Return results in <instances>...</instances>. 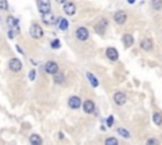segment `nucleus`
<instances>
[{
  "instance_id": "obj_1",
  "label": "nucleus",
  "mask_w": 162,
  "mask_h": 145,
  "mask_svg": "<svg viewBox=\"0 0 162 145\" xmlns=\"http://www.w3.org/2000/svg\"><path fill=\"white\" fill-rule=\"evenodd\" d=\"M29 33H31V36L33 38H36V39H38V38H41L42 36H43V30H42V28L38 24H33L31 27V29H29Z\"/></svg>"
},
{
  "instance_id": "obj_2",
  "label": "nucleus",
  "mask_w": 162,
  "mask_h": 145,
  "mask_svg": "<svg viewBox=\"0 0 162 145\" xmlns=\"http://www.w3.org/2000/svg\"><path fill=\"white\" fill-rule=\"evenodd\" d=\"M9 68L14 72H19L22 70V62L18 58H12L9 61Z\"/></svg>"
},
{
  "instance_id": "obj_3",
  "label": "nucleus",
  "mask_w": 162,
  "mask_h": 145,
  "mask_svg": "<svg viewBox=\"0 0 162 145\" xmlns=\"http://www.w3.org/2000/svg\"><path fill=\"white\" fill-rule=\"evenodd\" d=\"M38 9L42 14H47L49 13L51 10V4L49 2H47V0H41V2H38Z\"/></svg>"
},
{
  "instance_id": "obj_4",
  "label": "nucleus",
  "mask_w": 162,
  "mask_h": 145,
  "mask_svg": "<svg viewBox=\"0 0 162 145\" xmlns=\"http://www.w3.org/2000/svg\"><path fill=\"white\" fill-rule=\"evenodd\" d=\"M89 37V32L86 28L84 27H80L77 30H76V38H77L79 40H86Z\"/></svg>"
},
{
  "instance_id": "obj_5",
  "label": "nucleus",
  "mask_w": 162,
  "mask_h": 145,
  "mask_svg": "<svg viewBox=\"0 0 162 145\" xmlns=\"http://www.w3.org/2000/svg\"><path fill=\"white\" fill-rule=\"evenodd\" d=\"M46 72L49 73V74H56L58 72V66L57 63L52 62V61H49L46 63Z\"/></svg>"
},
{
  "instance_id": "obj_6",
  "label": "nucleus",
  "mask_w": 162,
  "mask_h": 145,
  "mask_svg": "<svg viewBox=\"0 0 162 145\" xmlns=\"http://www.w3.org/2000/svg\"><path fill=\"white\" fill-rule=\"evenodd\" d=\"M114 101H115V104L117 105H124L125 104V101H127V97L124 93L122 92H117L115 95H114Z\"/></svg>"
},
{
  "instance_id": "obj_7",
  "label": "nucleus",
  "mask_w": 162,
  "mask_h": 145,
  "mask_svg": "<svg viewBox=\"0 0 162 145\" xmlns=\"http://www.w3.org/2000/svg\"><path fill=\"white\" fill-rule=\"evenodd\" d=\"M114 20H115V23H118V24L125 23V20H127V14H125L124 12H118V13H115Z\"/></svg>"
},
{
  "instance_id": "obj_8",
  "label": "nucleus",
  "mask_w": 162,
  "mask_h": 145,
  "mask_svg": "<svg viewBox=\"0 0 162 145\" xmlns=\"http://www.w3.org/2000/svg\"><path fill=\"white\" fill-rule=\"evenodd\" d=\"M69 106L71 109H79L81 106V100L77 97V96H72L70 100H69Z\"/></svg>"
},
{
  "instance_id": "obj_9",
  "label": "nucleus",
  "mask_w": 162,
  "mask_h": 145,
  "mask_svg": "<svg viewBox=\"0 0 162 145\" xmlns=\"http://www.w3.org/2000/svg\"><path fill=\"white\" fill-rule=\"evenodd\" d=\"M94 109H95V105H94V102L91 100H86L84 102V111L86 114H91L94 111Z\"/></svg>"
},
{
  "instance_id": "obj_10",
  "label": "nucleus",
  "mask_w": 162,
  "mask_h": 145,
  "mask_svg": "<svg viewBox=\"0 0 162 145\" xmlns=\"http://www.w3.org/2000/svg\"><path fill=\"white\" fill-rule=\"evenodd\" d=\"M63 10L67 15H74L75 12H76V6L74 3H66L65 6H63Z\"/></svg>"
},
{
  "instance_id": "obj_11",
  "label": "nucleus",
  "mask_w": 162,
  "mask_h": 145,
  "mask_svg": "<svg viewBox=\"0 0 162 145\" xmlns=\"http://www.w3.org/2000/svg\"><path fill=\"white\" fill-rule=\"evenodd\" d=\"M106 57L110 61H117L118 59V52L115 48H108L106 49Z\"/></svg>"
},
{
  "instance_id": "obj_12",
  "label": "nucleus",
  "mask_w": 162,
  "mask_h": 145,
  "mask_svg": "<svg viewBox=\"0 0 162 145\" xmlns=\"http://www.w3.org/2000/svg\"><path fill=\"white\" fill-rule=\"evenodd\" d=\"M105 28H106V20L105 19H103L101 20L96 27H95V29H96V32L99 33V34H104L105 33Z\"/></svg>"
},
{
  "instance_id": "obj_13",
  "label": "nucleus",
  "mask_w": 162,
  "mask_h": 145,
  "mask_svg": "<svg viewBox=\"0 0 162 145\" xmlns=\"http://www.w3.org/2000/svg\"><path fill=\"white\" fill-rule=\"evenodd\" d=\"M141 47L144 49V50H151L153 44H152V40L151 39H143L141 42Z\"/></svg>"
},
{
  "instance_id": "obj_14",
  "label": "nucleus",
  "mask_w": 162,
  "mask_h": 145,
  "mask_svg": "<svg viewBox=\"0 0 162 145\" xmlns=\"http://www.w3.org/2000/svg\"><path fill=\"white\" fill-rule=\"evenodd\" d=\"M29 141H31L32 145H42V139H41V136L37 135V134H33L29 138Z\"/></svg>"
},
{
  "instance_id": "obj_15",
  "label": "nucleus",
  "mask_w": 162,
  "mask_h": 145,
  "mask_svg": "<svg viewBox=\"0 0 162 145\" xmlns=\"http://www.w3.org/2000/svg\"><path fill=\"white\" fill-rule=\"evenodd\" d=\"M43 22H45L46 24H53L56 20H55V16L51 14V12H49V13H47V14H43Z\"/></svg>"
},
{
  "instance_id": "obj_16",
  "label": "nucleus",
  "mask_w": 162,
  "mask_h": 145,
  "mask_svg": "<svg viewBox=\"0 0 162 145\" xmlns=\"http://www.w3.org/2000/svg\"><path fill=\"white\" fill-rule=\"evenodd\" d=\"M6 23H8V25H9V27L15 28V29H19L18 28V19L13 18V16H9V18H8V20H6Z\"/></svg>"
},
{
  "instance_id": "obj_17",
  "label": "nucleus",
  "mask_w": 162,
  "mask_h": 145,
  "mask_svg": "<svg viewBox=\"0 0 162 145\" xmlns=\"http://www.w3.org/2000/svg\"><path fill=\"white\" fill-rule=\"evenodd\" d=\"M123 42H124L125 47H131L134 40H133V37L131 36V34H125V36L123 37Z\"/></svg>"
},
{
  "instance_id": "obj_18",
  "label": "nucleus",
  "mask_w": 162,
  "mask_h": 145,
  "mask_svg": "<svg viewBox=\"0 0 162 145\" xmlns=\"http://www.w3.org/2000/svg\"><path fill=\"white\" fill-rule=\"evenodd\" d=\"M58 27L61 30H66L67 28H69V22H67L66 19H63V18H59L58 19Z\"/></svg>"
},
{
  "instance_id": "obj_19",
  "label": "nucleus",
  "mask_w": 162,
  "mask_h": 145,
  "mask_svg": "<svg viewBox=\"0 0 162 145\" xmlns=\"http://www.w3.org/2000/svg\"><path fill=\"white\" fill-rule=\"evenodd\" d=\"M53 80H55V82H56V83H62V82H63V80H65V76H63L61 72H57V73L55 74Z\"/></svg>"
},
{
  "instance_id": "obj_20",
  "label": "nucleus",
  "mask_w": 162,
  "mask_h": 145,
  "mask_svg": "<svg viewBox=\"0 0 162 145\" xmlns=\"http://www.w3.org/2000/svg\"><path fill=\"white\" fill-rule=\"evenodd\" d=\"M86 76H88V78L90 80V83L94 87H98V86H99V82H98V80H96L95 77H94V76H92L91 73H88Z\"/></svg>"
},
{
  "instance_id": "obj_21",
  "label": "nucleus",
  "mask_w": 162,
  "mask_h": 145,
  "mask_svg": "<svg viewBox=\"0 0 162 145\" xmlns=\"http://www.w3.org/2000/svg\"><path fill=\"white\" fill-rule=\"evenodd\" d=\"M153 121H155L156 125H161L162 124V116L160 114H155L153 115Z\"/></svg>"
},
{
  "instance_id": "obj_22",
  "label": "nucleus",
  "mask_w": 162,
  "mask_h": 145,
  "mask_svg": "<svg viewBox=\"0 0 162 145\" xmlns=\"http://www.w3.org/2000/svg\"><path fill=\"white\" fill-rule=\"evenodd\" d=\"M105 145H118V140L115 138H108L105 140Z\"/></svg>"
},
{
  "instance_id": "obj_23",
  "label": "nucleus",
  "mask_w": 162,
  "mask_h": 145,
  "mask_svg": "<svg viewBox=\"0 0 162 145\" xmlns=\"http://www.w3.org/2000/svg\"><path fill=\"white\" fill-rule=\"evenodd\" d=\"M118 133H119L121 136H124V138H129V136H131V134L128 133L125 129H118Z\"/></svg>"
},
{
  "instance_id": "obj_24",
  "label": "nucleus",
  "mask_w": 162,
  "mask_h": 145,
  "mask_svg": "<svg viewBox=\"0 0 162 145\" xmlns=\"http://www.w3.org/2000/svg\"><path fill=\"white\" fill-rule=\"evenodd\" d=\"M51 47L52 48H59L61 47V43H59L58 39H55V40H52V43H51Z\"/></svg>"
},
{
  "instance_id": "obj_25",
  "label": "nucleus",
  "mask_w": 162,
  "mask_h": 145,
  "mask_svg": "<svg viewBox=\"0 0 162 145\" xmlns=\"http://www.w3.org/2000/svg\"><path fill=\"white\" fill-rule=\"evenodd\" d=\"M146 145H158V140L155 139V138H152V139H148L147 140V144Z\"/></svg>"
},
{
  "instance_id": "obj_26",
  "label": "nucleus",
  "mask_w": 162,
  "mask_h": 145,
  "mask_svg": "<svg viewBox=\"0 0 162 145\" xmlns=\"http://www.w3.org/2000/svg\"><path fill=\"white\" fill-rule=\"evenodd\" d=\"M152 6H153V8H155V9H156V10H158V9H160V8L162 6V2H153V3H152Z\"/></svg>"
},
{
  "instance_id": "obj_27",
  "label": "nucleus",
  "mask_w": 162,
  "mask_h": 145,
  "mask_svg": "<svg viewBox=\"0 0 162 145\" xmlns=\"http://www.w3.org/2000/svg\"><path fill=\"white\" fill-rule=\"evenodd\" d=\"M113 124H114V117L113 116H109L108 120H106V125L108 126H113Z\"/></svg>"
},
{
  "instance_id": "obj_28",
  "label": "nucleus",
  "mask_w": 162,
  "mask_h": 145,
  "mask_svg": "<svg viewBox=\"0 0 162 145\" xmlns=\"http://www.w3.org/2000/svg\"><path fill=\"white\" fill-rule=\"evenodd\" d=\"M6 8H8V3L4 2V0H2V2H0V9H2V10H5Z\"/></svg>"
},
{
  "instance_id": "obj_29",
  "label": "nucleus",
  "mask_w": 162,
  "mask_h": 145,
  "mask_svg": "<svg viewBox=\"0 0 162 145\" xmlns=\"http://www.w3.org/2000/svg\"><path fill=\"white\" fill-rule=\"evenodd\" d=\"M34 78H36V71L32 70V71L29 72V80H31V81H34Z\"/></svg>"
},
{
  "instance_id": "obj_30",
  "label": "nucleus",
  "mask_w": 162,
  "mask_h": 145,
  "mask_svg": "<svg viewBox=\"0 0 162 145\" xmlns=\"http://www.w3.org/2000/svg\"><path fill=\"white\" fill-rule=\"evenodd\" d=\"M16 49H18V50H19V53H23V50H22V48H20L19 46H16Z\"/></svg>"
}]
</instances>
